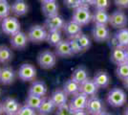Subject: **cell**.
Returning a JSON list of instances; mask_svg holds the SVG:
<instances>
[{"label": "cell", "mask_w": 128, "mask_h": 115, "mask_svg": "<svg viewBox=\"0 0 128 115\" xmlns=\"http://www.w3.org/2000/svg\"><path fill=\"white\" fill-rule=\"evenodd\" d=\"M93 6L95 7L96 10H104L106 11L110 6L109 0H94Z\"/></svg>", "instance_id": "35"}, {"label": "cell", "mask_w": 128, "mask_h": 115, "mask_svg": "<svg viewBox=\"0 0 128 115\" xmlns=\"http://www.w3.org/2000/svg\"><path fill=\"white\" fill-rule=\"evenodd\" d=\"M44 97H39V96H36V95H32V94H29L28 97H27L26 101V105L32 107L34 109H38L39 106L42 104V101Z\"/></svg>", "instance_id": "29"}, {"label": "cell", "mask_w": 128, "mask_h": 115, "mask_svg": "<svg viewBox=\"0 0 128 115\" xmlns=\"http://www.w3.org/2000/svg\"><path fill=\"white\" fill-rule=\"evenodd\" d=\"M47 42L52 46H56L62 40V36L60 31H49L47 36Z\"/></svg>", "instance_id": "30"}, {"label": "cell", "mask_w": 128, "mask_h": 115, "mask_svg": "<svg viewBox=\"0 0 128 115\" xmlns=\"http://www.w3.org/2000/svg\"><path fill=\"white\" fill-rule=\"evenodd\" d=\"M98 115H112V114H110L109 112H107V111H104V110H103L102 113H100V114H98Z\"/></svg>", "instance_id": "44"}, {"label": "cell", "mask_w": 128, "mask_h": 115, "mask_svg": "<svg viewBox=\"0 0 128 115\" xmlns=\"http://www.w3.org/2000/svg\"><path fill=\"white\" fill-rule=\"evenodd\" d=\"M36 109H34L32 107L28 106V105H24V106H21L19 111L17 112L16 115H36Z\"/></svg>", "instance_id": "38"}, {"label": "cell", "mask_w": 128, "mask_h": 115, "mask_svg": "<svg viewBox=\"0 0 128 115\" xmlns=\"http://www.w3.org/2000/svg\"><path fill=\"white\" fill-rule=\"evenodd\" d=\"M38 62L43 69H51L56 65V57L50 50H45L40 52L38 56Z\"/></svg>", "instance_id": "4"}, {"label": "cell", "mask_w": 128, "mask_h": 115, "mask_svg": "<svg viewBox=\"0 0 128 115\" xmlns=\"http://www.w3.org/2000/svg\"><path fill=\"white\" fill-rule=\"evenodd\" d=\"M41 9H42L44 16L47 17H54V16H58V9H59L58 4L56 3V0L42 3Z\"/></svg>", "instance_id": "23"}, {"label": "cell", "mask_w": 128, "mask_h": 115, "mask_svg": "<svg viewBox=\"0 0 128 115\" xmlns=\"http://www.w3.org/2000/svg\"><path fill=\"white\" fill-rule=\"evenodd\" d=\"M29 38L25 33L23 32H18L16 35L12 36L11 38V44L12 46L16 49H24L28 44Z\"/></svg>", "instance_id": "13"}, {"label": "cell", "mask_w": 128, "mask_h": 115, "mask_svg": "<svg viewBox=\"0 0 128 115\" xmlns=\"http://www.w3.org/2000/svg\"><path fill=\"white\" fill-rule=\"evenodd\" d=\"M48 32L46 31V28L41 25H34L30 28L28 32V38L34 43H40L47 39Z\"/></svg>", "instance_id": "3"}, {"label": "cell", "mask_w": 128, "mask_h": 115, "mask_svg": "<svg viewBox=\"0 0 128 115\" xmlns=\"http://www.w3.org/2000/svg\"><path fill=\"white\" fill-rule=\"evenodd\" d=\"M12 59V50L5 45L0 46V62L6 63L9 62Z\"/></svg>", "instance_id": "31"}, {"label": "cell", "mask_w": 128, "mask_h": 115, "mask_svg": "<svg viewBox=\"0 0 128 115\" xmlns=\"http://www.w3.org/2000/svg\"><path fill=\"white\" fill-rule=\"evenodd\" d=\"M127 96L125 92L120 88H113L107 95V102L112 106L118 107L126 103Z\"/></svg>", "instance_id": "2"}, {"label": "cell", "mask_w": 128, "mask_h": 115, "mask_svg": "<svg viewBox=\"0 0 128 115\" xmlns=\"http://www.w3.org/2000/svg\"><path fill=\"white\" fill-rule=\"evenodd\" d=\"M74 115H88V112L84 110H78V111H74Z\"/></svg>", "instance_id": "42"}, {"label": "cell", "mask_w": 128, "mask_h": 115, "mask_svg": "<svg viewBox=\"0 0 128 115\" xmlns=\"http://www.w3.org/2000/svg\"><path fill=\"white\" fill-rule=\"evenodd\" d=\"M63 90L71 96H75L78 93L80 92V84L75 82L74 80L70 79L68 81H66L63 85Z\"/></svg>", "instance_id": "27"}, {"label": "cell", "mask_w": 128, "mask_h": 115, "mask_svg": "<svg viewBox=\"0 0 128 115\" xmlns=\"http://www.w3.org/2000/svg\"><path fill=\"white\" fill-rule=\"evenodd\" d=\"M111 60L115 64H120L126 62V51L124 47L115 46L111 52Z\"/></svg>", "instance_id": "16"}, {"label": "cell", "mask_w": 128, "mask_h": 115, "mask_svg": "<svg viewBox=\"0 0 128 115\" xmlns=\"http://www.w3.org/2000/svg\"><path fill=\"white\" fill-rule=\"evenodd\" d=\"M88 79H89L88 72L85 67H83V66H78V68H76L72 74V80H74L75 82H76L80 84H81Z\"/></svg>", "instance_id": "26"}, {"label": "cell", "mask_w": 128, "mask_h": 115, "mask_svg": "<svg viewBox=\"0 0 128 115\" xmlns=\"http://www.w3.org/2000/svg\"><path fill=\"white\" fill-rule=\"evenodd\" d=\"M56 54L58 57L62 58H68L74 55L73 51L71 49L69 40H61L56 46Z\"/></svg>", "instance_id": "20"}, {"label": "cell", "mask_w": 128, "mask_h": 115, "mask_svg": "<svg viewBox=\"0 0 128 115\" xmlns=\"http://www.w3.org/2000/svg\"><path fill=\"white\" fill-rule=\"evenodd\" d=\"M56 115H74V111L71 109L69 104H65L58 107Z\"/></svg>", "instance_id": "37"}, {"label": "cell", "mask_w": 128, "mask_h": 115, "mask_svg": "<svg viewBox=\"0 0 128 115\" xmlns=\"http://www.w3.org/2000/svg\"><path fill=\"white\" fill-rule=\"evenodd\" d=\"M65 26V21L63 17L60 16H54V17H47L45 21V27L48 28L49 31H60Z\"/></svg>", "instance_id": "11"}, {"label": "cell", "mask_w": 128, "mask_h": 115, "mask_svg": "<svg viewBox=\"0 0 128 115\" xmlns=\"http://www.w3.org/2000/svg\"><path fill=\"white\" fill-rule=\"evenodd\" d=\"M41 3H45V2H49V1H53V0H39Z\"/></svg>", "instance_id": "48"}, {"label": "cell", "mask_w": 128, "mask_h": 115, "mask_svg": "<svg viewBox=\"0 0 128 115\" xmlns=\"http://www.w3.org/2000/svg\"><path fill=\"white\" fill-rule=\"evenodd\" d=\"M116 74L120 80H124L128 77V62H123L118 64L116 69Z\"/></svg>", "instance_id": "33"}, {"label": "cell", "mask_w": 128, "mask_h": 115, "mask_svg": "<svg viewBox=\"0 0 128 115\" xmlns=\"http://www.w3.org/2000/svg\"><path fill=\"white\" fill-rule=\"evenodd\" d=\"M92 14H91L89 7L86 6H80L78 9L74 10L73 13V17H72V20L78 23L81 26L87 25L88 23L92 21Z\"/></svg>", "instance_id": "1"}, {"label": "cell", "mask_w": 128, "mask_h": 115, "mask_svg": "<svg viewBox=\"0 0 128 115\" xmlns=\"http://www.w3.org/2000/svg\"><path fill=\"white\" fill-rule=\"evenodd\" d=\"M125 51H126V62H128V47L125 48Z\"/></svg>", "instance_id": "45"}, {"label": "cell", "mask_w": 128, "mask_h": 115, "mask_svg": "<svg viewBox=\"0 0 128 115\" xmlns=\"http://www.w3.org/2000/svg\"><path fill=\"white\" fill-rule=\"evenodd\" d=\"M54 108H56V105L52 102L51 98H45L44 97L42 104H41V105L39 106V108L38 110L40 115H48L50 113H52Z\"/></svg>", "instance_id": "28"}, {"label": "cell", "mask_w": 128, "mask_h": 115, "mask_svg": "<svg viewBox=\"0 0 128 115\" xmlns=\"http://www.w3.org/2000/svg\"><path fill=\"white\" fill-rule=\"evenodd\" d=\"M122 82H123V86L126 88V89H128V77L126 79H124Z\"/></svg>", "instance_id": "43"}, {"label": "cell", "mask_w": 128, "mask_h": 115, "mask_svg": "<svg viewBox=\"0 0 128 115\" xmlns=\"http://www.w3.org/2000/svg\"><path fill=\"white\" fill-rule=\"evenodd\" d=\"M93 80L98 88H105L110 83V77L105 71H98L96 73Z\"/></svg>", "instance_id": "25"}, {"label": "cell", "mask_w": 128, "mask_h": 115, "mask_svg": "<svg viewBox=\"0 0 128 115\" xmlns=\"http://www.w3.org/2000/svg\"><path fill=\"white\" fill-rule=\"evenodd\" d=\"M29 94L39 96V97H44L47 94V86L45 82L41 81H34L29 88Z\"/></svg>", "instance_id": "22"}, {"label": "cell", "mask_w": 128, "mask_h": 115, "mask_svg": "<svg viewBox=\"0 0 128 115\" xmlns=\"http://www.w3.org/2000/svg\"><path fill=\"white\" fill-rule=\"evenodd\" d=\"M113 42H114V47L115 46H120L124 48L128 47V29L123 28L118 30L114 36Z\"/></svg>", "instance_id": "14"}, {"label": "cell", "mask_w": 128, "mask_h": 115, "mask_svg": "<svg viewBox=\"0 0 128 115\" xmlns=\"http://www.w3.org/2000/svg\"><path fill=\"white\" fill-rule=\"evenodd\" d=\"M80 1H81L82 6H86V7L93 5V2H94V0H80Z\"/></svg>", "instance_id": "41"}, {"label": "cell", "mask_w": 128, "mask_h": 115, "mask_svg": "<svg viewBox=\"0 0 128 115\" xmlns=\"http://www.w3.org/2000/svg\"><path fill=\"white\" fill-rule=\"evenodd\" d=\"M2 107H3V112L7 115H16L21 106L16 99L7 98L4 100Z\"/></svg>", "instance_id": "12"}, {"label": "cell", "mask_w": 128, "mask_h": 115, "mask_svg": "<svg viewBox=\"0 0 128 115\" xmlns=\"http://www.w3.org/2000/svg\"><path fill=\"white\" fill-rule=\"evenodd\" d=\"M17 75L22 81L31 82V81H34V78L36 77V69L34 66L30 63H24L19 67Z\"/></svg>", "instance_id": "7"}, {"label": "cell", "mask_w": 128, "mask_h": 115, "mask_svg": "<svg viewBox=\"0 0 128 115\" xmlns=\"http://www.w3.org/2000/svg\"><path fill=\"white\" fill-rule=\"evenodd\" d=\"M89 97L86 96L85 94L78 93L76 95L73 96V98L70 102V107L73 111H78V110H84L86 109V105H87V102H88Z\"/></svg>", "instance_id": "9"}, {"label": "cell", "mask_w": 128, "mask_h": 115, "mask_svg": "<svg viewBox=\"0 0 128 115\" xmlns=\"http://www.w3.org/2000/svg\"><path fill=\"white\" fill-rule=\"evenodd\" d=\"M1 27L2 31L6 35H10V36H14L16 33L20 32V23L16 17H7L3 18Z\"/></svg>", "instance_id": "5"}, {"label": "cell", "mask_w": 128, "mask_h": 115, "mask_svg": "<svg viewBox=\"0 0 128 115\" xmlns=\"http://www.w3.org/2000/svg\"><path fill=\"white\" fill-rule=\"evenodd\" d=\"M63 30L65 34L70 38H76V36H78L80 34H81V25H80L78 23H76L74 20H70V21L65 23Z\"/></svg>", "instance_id": "19"}, {"label": "cell", "mask_w": 128, "mask_h": 115, "mask_svg": "<svg viewBox=\"0 0 128 115\" xmlns=\"http://www.w3.org/2000/svg\"><path fill=\"white\" fill-rule=\"evenodd\" d=\"M3 113V107H2V104H0V115H2Z\"/></svg>", "instance_id": "47"}, {"label": "cell", "mask_w": 128, "mask_h": 115, "mask_svg": "<svg viewBox=\"0 0 128 115\" xmlns=\"http://www.w3.org/2000/svg\"><path fill=\"white\" fill-rule=\"evenodd\" d=\"M16 79V73L14 69L9 66L0 68V82L2 84H11Z\"/></svg>", "instance_id": "15"}, {"label": "cell", "mask_w": 128, "mask_h": 115, "mask_svg": "<svg viewBox=\"0 0 128 115\" xmlns=\"http://www.w3.org/2000/svg\"><path fill=\"white\" fill-rule=\"evenodd\" d=\"M11 13V6L7 0H0V18L9 17Z\"/></svg>", "instance_id": "34"}, {"label": "cell", "mask_w": 128, "mask_h": 115, "mask_svg": "<svg viewBox=\"0 0 128 115\" xmlns=\"http://www.w3.org/2000/svg\"><path fill=\"white\" fill-rule=\"evenodd\" d=\"M114 2H115V5L120 9L128 8V0H114Z\"/></svg>", "instance_id": "40"}, {"label": "cell", "mask_w": 128, "mask_h": 115, "mask_svg": "<svg viewBox=\"0 0 128 115\" xmlns=\"http://www.w3.org/2000/svg\"><path fill=\"white\" fill-rule=\"evenodd\" d=\"M51 100L56 105V107H59L63 104H67V100H68V94L66 93L64 90L61 89H56L54 90L52 95H51Z\"/></svg>", "instance_id": "21"}, {"label": "cell", "mask_w": 128, "mask_h": 115, "mask_svg": "<svg viewBox=\"0 0 128 115\" xmlns=\"http://www.w3.org/2000/svg\"><path fill=\"white\" fill-rule=\"evenodd\" d=\"M98 85H96L94 80H86L85 82H83L80 84V92L83 94H85L86 96L88 97H92L95 96L98 92Z\"/></svg>", "instance_id": "18"}, {"label": "cell", "mask_w": 128, "mask_h": 115, "mask_svg": "<svg viewBox=\"0 0 128 115\" xmlns=\"http://www.w3.org/2000/svg\"><path fill=\"white\" fill-rule=\"evenodd\" d=\"M76 40L78 41V43H80V45L81 46V48H82L83 51L88 50L91 47V40L87 35L81 33V34H80L78 36H76Z\"/></svg>", "instance_id": "32"}, {"label": "cell", "mask_w": 128, "mask_h": 115, "mask_svg": "<svg viewBox=\"0 0 128 115\" xmlns=\"http://www.w3.org/2000/svg\"><path fill=\"white\" fill-rule=\"evenodd\" d=\"M29 10V6L25 0H16L11 6V12L16 17H22L26 15Z\"/></svg>", "instance_id": "17"}, {"label": "cell", "mask_w": 128, "mask_h": 115, "mask_svg": "<svg viewBox=\"0 0 128 115\" xmlns=\"http://www.w3.org/2000/svg\"><path fill=\"white\" fill-rule=\"evenodd\" d=\"M127 23H128L127 16L122 11L114 12L112 15L110 16L109 24L113 28H116V29L120 30V29H123V28L126 27Z\"/></svg>", "instance_id": "8"}, {"label": "cell", "mask_w": 128, "mask_h": 115, "mask_svg": "<svg viewBox=\"0 0 128 115\" xmlns=\"http://www.w3.org/2000/svg\"><path fill=\"white\" fill-rule=\"evenodd\" d=\"M64 3H65V5L67 6L68 8L74 9V10L78 9L80 6H82L80 0H64Z\"/></svg>", "instance_id": "39"}, {"label": "cell", "mask_w": 128, "mask_h": 115, "mask_svg": "<svg viewBox=\"0 0 128 115\" xmlns=\"http://www.w3.org/2000/svg\"><path fill=\"white\" fill-rule=\"evenodd\" d=\"M104 108V104L100 98L98 96H92L89 97L87 105H86V111L90 115H98L100 114Z\"/></svg>", "instance_id": "6"}, {"label": "cell", "mask_w": 128, "mask_h": 115, "mask_svg": "<svg viewBox=\"0 0 128 115\" xmlns=\"http://www.w3.org/2000/svg\"><path fill=\"white\" fill-rule=\"evenodd\" d=\"M69 43H70V46H71V49H72L74 54H80V52L83 51L82 48H81V46H80V43H78V41L76 40V38H70Z\"/></svg>", "instance_id": "36"}, {"label": "cell", "mask_w": 128, "mask_h": 115, "mask_svg": "<svg viewBox=\"0 0 128 115\" xmlns=\"http://www.w3.org/2000/svg\"><path fill=\"white\" fill-rule=\"evenodd\" d=\"M92 21L95 25H107L110 21V16L104 10H96L92 16Z\"/></svg>", "instance_id": "24"}, {"label": "cell", "mask_w": 128, "mask_h": 115, "mask_svg": "<svg viewBox=\"0 0 128 115\" xmlns=\"http://www.w3.org/2000/svg\"><path fill=\"white\" fill-rule=\"evenodd\" d=\"M124 115H128V105L126 106V108L124 109Z\"/></svg>", "instance_id": "46"}, {"label": "cell", "mask_w": 128, "mask_h": 115, "mask_svg": "<svg viewBox=\"0 0 128 115\" xmlns=\"http://www.w3.org/2000/svg\"><path fill=\"white\" fill-rule=\"evenodd\" d=\"M94 39L98 42L106 41L110 38V31L107 25H95L92 31Z\"/></svg>", "instance_id": "10"}]
</instances>
